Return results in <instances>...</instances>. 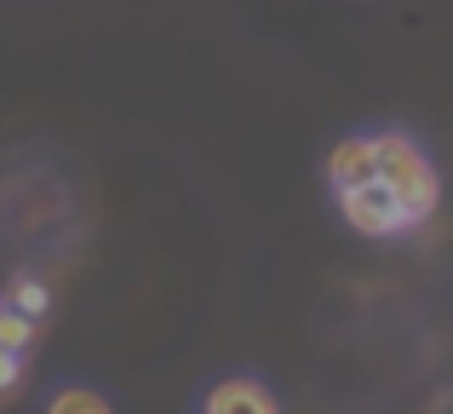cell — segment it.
Instances as JSON below:
<instances>
[{"label": "cell", "mask_w": 453, "mask_h": 414, "mask_svg": "<svg viewBox=\"0 0 453 414\" xmlns=\"http://www.w3.org/2000/svg\"><path fill=\"white\" fill-rule=\"evenodd\" d=\"M379 184L396 191V202H402V213H408L413 230L431 224V213L442 207L436 161L425 156V145H419V138H408V133H379Z\"/></svg>", "instance_id": "cell-1"}, {"label": "cell", "mask_w": 453, "mask_h": 414, "mask_svg": "<svg viewBox=\"0 0 453 414\" xmlns=\"http://www.w3.org/2000/svg\"><path fill=\"white\" fill-rule=\"evenodd\" d=\"M333 196H339L344 224H350L356 236H367V242H390V236L413 230L408 213H402V202H396V191H390V184H379V179L350 184V191H333Z\"/></svg>", "instance_id": "cell-2"}, {"label": "cell", "mask_w": 453, "mask_h": 414, "mask_svg": "<svg viewBox=\"0 0 453 414\" xmlns=\"http://www.w3.org/2000/svg\"><path fill=\"white\" fill-rule=\"evenodd\" d=\"M327 184L333 191H350V184H367L379 179V133H350L327 150Z\"/></svg>", "instance_id": "cell-3"}, {"label": "cell", "mask_w": 453, "mask_h": 414, "mask_svg": "<svg viewBox=\"0 0 453 414\" xmlns=\"http://www.w3.org/2000/svg\"><path fill=\"white\" fill-rule=\"evenodd\" d=\"M201 414H281V403H276V392H270L265 380L230 374V380H219L207 397H201Z\"/></svg>", "instance_id": "cell-4"}, {"label": "cell", "mask_w": 453, "mask_h": 414, "mask_svg": "<svg viewBox=\"0 0 453 414\" xmlns=\"http://www.w3.org/2000/svg\"><path fill=\"white\" fill-rule=\"evenodd\" d=\"M0 305H12V311H23V316L41 323V316L52 311V288H46L41 277H29V270H18V277L6 282V293H0Z\"/></svg>", "instance_id": "cell-5"}, {"label": "cell", "mask_w": 453, "mask_h": 414, "mask_svg": "<svg viewBox=\"0 0 453 414\" xmlns=\"http://www.w3.org/2000/svg\"><path fill=\"white\" fill-rule=\"evenodd\" d=\"M35 340H41V323L23 311H12V305H0V351H18V357H29Z\"/></svg>", "instance_id": "cell-6"}, {"label": "cell", "mask_w": 453, "mask_h": 414, "mask_svg": "<svg viewBox=\"0 0 453 414\" xmlns=\"http://www.w3.org/2000/svg\"><path fill=\"white\" fill-rule=\"evenodd\" d=\"M46 414H115V403L104 392H92V386H64V392H52Z\"/></svg>", "instance_id": "cell-7"}, {"label": "cell", "mask_w": 453, "mask_h": 414, "mask_svg": "<svg viewBox=\"0 0 453 414\" xmlns=\"http://www.w3.org/2000/svg\"><path fill=\"white\" fill-rule=\"evenodd\" d=\"M23 386V357L18 351H0V397H12Z\"/></svg>", "instance_id": "cell-8"}]
</instances>
